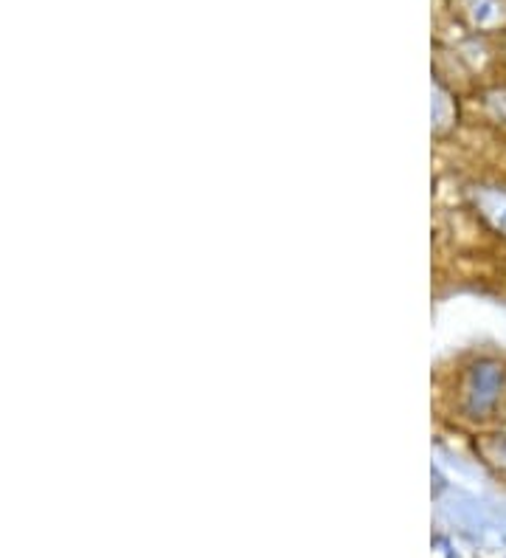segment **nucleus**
<instances>
[{
  "instance_id": "f257e3e1",
  "label": "nucleus",
  "mask_w": 506,
  "mask_h": 558,
  "mask_svg": "<svg viewBox=\"0 0 506 558\" xmlns=\"http://www.w3.org/2000/svg\"><path fill=\"white\" fill-rule=\"evenodd\" d=\"M501 384H504V373L498 364H481L472 378V412H486L498 401Z\"/></svg>"
},
{
  "instance_id": "f03ea898",
  "label": "nucleus",
  "mask_w": 506,
  "mask_h": 558,
  "mask_svg": "<svg viewBox=\"0 0 506 558\" xmlns=\"http://www.w3.org/2000/svg\"><path fill=\"white\" fill-rule=\"evenodd\" d=\"M476 204H479V209H481V215L486 218V223L493 226L495 232L506 234V192L486 190V192H481L479 198H476Z\"/></svg>"
}]
</instances>
